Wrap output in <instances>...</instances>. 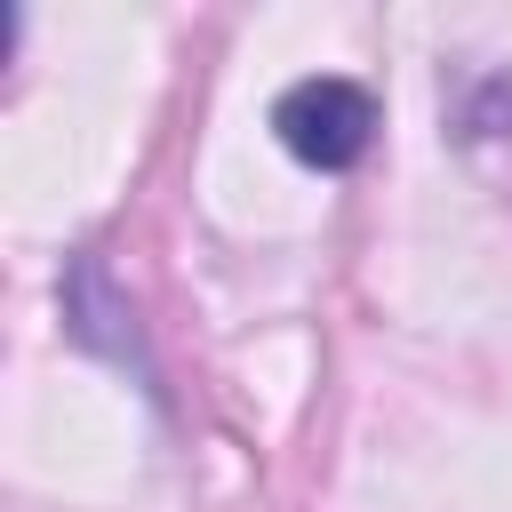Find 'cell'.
Masks as SVG:
<instances>
[{"label": "cell", "mask_w": 512, "mask_h": 512, "mask_svg": "<svg viewBox=\"0 0 512 512\" xmlns=\"http://www.w3.org/2000/svg\"><path fill=\"white\" fill-rule=\"evenodd\" d=\"M272 136H280L304 168L336 176V168H352V160L368 152V136H376V96H368L360 80H344V72H312V80L280 88Z\"/></svg>", "instance_id": "6da1fadb"}]
</instances>
